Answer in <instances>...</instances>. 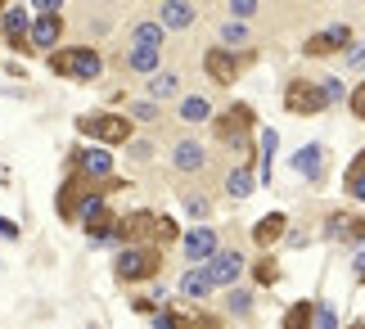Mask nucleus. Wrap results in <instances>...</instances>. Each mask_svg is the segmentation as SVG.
I'll return each instance as SVG.
<instances>
[{"label":"nucleus","mask_w":365,"mask_h":329,"mask_svg":"<svg viewBox=\"0 0 365 329\" xmlns=\"http://www.w3.org/2000/svg\"><path fill=\"white\" fill-rule=\"evenodd\" d=\"M312 316H316V303H293L289 311H284V320H279V329H312Z\"/></svg>","instance_id":"bb28decb"},{"label":"nucleus","mask_w":365,"mask_h":329,"mask_svg":"<svg viewBox=\"0 0 365 329\" xmlns=\"http://www.w3.org/2000/svg\"><path fill=\"white\" fill-rule=\"evenodd\" d=\"M59 32H63V14H46V19H36L32 27H27V46L54 50L59 46Z\"/></svg>","instance_id":"dca6fc26"},{"label":"nucleus","mask_w":365,"mask_h":329,"mask_svg":"<svg viewBox=\"0 0 365 329\" xmlns=\"http://www.w3.org/2000/svg\"><path fill=\"white\" fill-rule=\"evenodd\" d=\"M244 64H248V54H240V50H207L203 54V73L212 77L217 86H235L240 81V73H244Z\"/></svg>","instance_id":"0eeeda50"},{"label":"nucleus","mask_w":365,"mask_h":329,"mask_svg":"<svg viewBox=\"0 0 365 329\" xmlns=\"http://www.w3.org/2000/svg\"><path fill=\"white\" fill-rule=\"evenodd\" d=\"M252 185H257V171H252L248 163H240V167H235L230 176H226V194H230V198H248V194H252Z\"/></svg>","instance_id":"393cba45"},{"label":"nucleus","mask_w":365,"mask_h":329,"mask_svg":"<svg viewBox=\"0 0 365 329\" xmlns=\"http://www.w3.org/2000/svg\"><path fill=\"white\" fill-rule=\"evenodd\" d=\"M226 303H230V311H235V316H248V311H252V293H248V289H240V284H235Z\"/></svg>","instance_id":"72a5a7b5"},{"label":"nucleus","mask_w":365,"mask_h":329,"mask_svg":"<svg viewBox=\"0 0 365 329\" xmlns=\"http://www.w3.org/2000/svg\"><path fill=\"white\" fill-rule=\"evenodd\" d=\"M19 235H23V231H19V221H14V217H0V239H9V244H14Z\"/></svg>","instance_id":"ea45409f"},{"label":"nucleus","mask_w":365,"mask_h":329,"mask_svg":"<svg viewBox=\"0 0 365 329\" xmlns=\"http://www.w3.org/2000/svg\"><path fill=\"white\" fill-rule=\"evenodd\" d=\"M248 46V23H221V50Z\"/></svg>","instance_id":"c85d7f7f"},{"label":"nucleus","mask_w":365,"mask_h":329,"mask_svg":"<svg viewBox=\"0 0 365 329\" xmlns=\"http://www.w3.org/2000/svg\"><path fill=\"white\" fill-rule=\"evenodd\" d=\"M316 329H339V316H334V307L329 303H316Z\"/></svg>","instance_id":"e433bc0d"},{"label":"nucleus","mask_w":365,"mask_h":329,"mask_svg":"<svg viewBox=\"0 0 365 329\" xmlns=\"http://www.w3.org/2000/svg\"><path fill=\"white\" fill-rule=\"evenodd\" d=\"M347 46H356L352 27H347V23H329L325 32H312V36H307L302 54H307V59H325V54H347Z\"/></svg>","instance_id":"423d86ee"},{"label":"nucleus","mask_w":365,"mask_h":329,"mask_svg":"<svg viewBox=\"0 0 365 329\" xmlns=\"http://www.w3.org/2000/svg\"><path fill=\"white\" fill-rule=\"evenodd\" d=\"M252 280H257V284H275V280H279L275 257H262V262H252Z\"/></svg>","instance_id":"2f4dec72"},{"label":"nucleus","mask_w":365,"mask_h":329,"mask_svg":"<svg viewBox=\"0 0 365 329\" xmlns=\"http://www.w3.org/2000/svg\"><path fill=\"white\" fill-rule=\"evenodd\" d=\"M135 311H140V316H153V298H135V303H131Z\"/></svg>","instance_id":"49530a36"},{"label":"nucleus","mask_w":365,"mask_h":329,"mask_svg":"<svg viewBox=\"0 0 365 329\" xmlns=\"http://www.w3.org/2000/svg\"><path fill=\"white\" fill-rule=\"evenodd\" d=\"M284 231H289V217H284V212H266V217L252 226V239H257V248H271V244L284 239Z\"/></svg>","instance_id":"f3484780"},{"label":"nucleus","mask_w":365,"mask_h":329,"mask_svg":"<svg viewBox=\"0 0 365 329\" xmlns=\"http://www.w3.org/2000/svg\"><path fill=\"white\" fill-rule=\"evenodd\" d=\"M180 329H221L212 316H194V320H180Z\"/></svg>","instance_id":"c03bdc74"},{"label":"nucleus","mask_w":365,"mask_h":329,"mask_svg":"<svg viewBox=\"0 0 365 329\" xmlns=\"http://www.w3.org/2000/svg\"><path fill=\"white\" fill-rule=\"evenodd\" d=\"M153 329H180V316H172V311H153Z\"/></svg>","instance_id":"4c0bfd02"},{"label":"nucleus","mask_w":365,"mask_h":329,"mask_svg":"<svg viewBox=\"0 0 365 329\" xmlns=\"http://www.w3.org/2000/svg\"><path fill=\"white\" fill-rule=\"evenodd\" d=\"M50 68L59 77H73V81H100L104 59L95 46H68V50H50Z\"/></svg>","instance_id":"f03ea898"},{"label":"nucleus","mask_w":365,"mask_h":329,"mask_svg":"<svg viewBox=\"0 0 365 329\" xmlns=\"http://www.w3.org/2000/svg\"><path fill=\"white\" fill-rule=\"evenodd\" d=\"M180 122H185V126L212 122V104H207L203 95H185V99H180Z\"/></svg>","instance_id":"b1692460"},{"label":"nucleus","mask_w":365,"mask_h":329,"mask_svg":"<svg viewBox=\"0 0 365 329\" xmlns=\"http://www.w3.org/2000/svg\"><path fill=\"white\" fill-rule=\"evenodd\" d=\"M226 14H230V23H248L252 14H257V0H230Z\"/></svg>","instance_id":"473e14b6"},{"label":"nucleus","mask_w":365,"mask_h":329,"mask_svg":"<svg viewBox=\"0 0 365 329\" xmlns=\"http://www.w3.org/2000/svg\"><path fill=\"white\" fill-rule=\"evenodd\" d=\"M126 118H135V122H158V104H149V99H135Z\"/></svg>","instance_id":"f704fd0d"},{"label":"nucleus","mask_w":365,"mask_h":329,"mask_svg":"<svg viewBox=\"0 0 365 329\" xmlns=\"http://www.w3.org/2000/svg\"><path fill=\"white\" fill-rule=\"evenodd\" d=\"M163 266V248L158 244H126L118 257H113V275L122 284H140V280H153Z\"/></svg>","instance_id":"f257e3e1"},{"label":"nucleus","mask_w":365,"mask_h":329,"mask_svg":"<svg viewBox=\"0 0 365 329\" xmlns=\"http://www.w3.org/2000/svg\"><path fill=\"white\" fill-rule=\"evenodd\" d=\"M352 118H365V86H352Z\"/></svg>","instance_id":"79ce46f5"},{"label":"nucleus","mask_w":365,"mask_h":329,"mask_svg":"<svg viewBox=\"0 0 365 329\" xmlns=\"http://www.w3.org/2000/svg\"><path fill=\"white\" fill-rule=\"evenodd\" d=\"M180 293H185L190 303H203V298H212V280L203 275V266H190L185 275H180Z\"/></svg>","instance_id":"4be33fe9"},{"label":"nucleus","mask_w":365,"mask_h":329,"mask_svg":"<svg viewBox=\"0 0 365 329\" xmlns=\"http://www.w3.org/2000/svg\"><path fill=\"white\" fill-rule=\"evenodd\" d=\"M86 235H91V244H118V217L108 212V203L95 217H86Z\"/></svg>","instance_id":"a211bd4d"},{"label":"nucleus","mask_w":365,"mask_h":329,"mask_svg":"<svg viewBox=\"0 0 365 329\" xmlns=\"http://www.w3.org/2000/svg\"><path fill=\"white\" fill-rule=\"evenodd\" d=\"M131 46H140V50H158V54H163L167 32H163L158 23H135V27H131Z\"/></svg>","instance_id":"5701e85b"},{"label":"nucleus","mask_w":365,"mask_h":329,"mask_svg":"<svg viewBox=\"0 0 365 329\" xmlns=\"http://www.w3.org/2000/svg\"><path fill=\"white\" fill-rule=\"evenodd\" d=\"M347 194L365 198V153H356V158L347 163Z\"/></svg>","instance_id":"cd10ccee"},{"label":"nucleus","mask_w":365,"mask_h":329,"mask_svg":"<svg viewBox=\"0 0 365 329\" xmlns=\"http://www.w3.org/2000/svg\"><path fill=\"white\" fill-rule=\"evenodd\" d=\"M153 239H158V244H172V239H180V226H176L172 217H158V231H153Z\"/></svg>","instance_id":"c9c22d12"},{"label":"nucleus","mask_w":365,"mask_h":329,"mask_svg":"<svg viewBox=\"0 0 365 329\" xmlns=\"http://www.w3.org/2000/svg\"><path fill=\"white\" fill-rule=\"evenodd\" d=\"M122 64L131 68V73H145V77H153V73L163 68V54H158V50H140V46H126Z\"/></svg>","instance_id":"aec40b11"},{"label":"nucleus","mask_w":365,"mask_h":329,"mask_svg":"<svg viewBox=\"0 0 365 329\" xmlns=\"http://www.w3.org/2000/svg\"><path fill=\"white\" fill-rule=\"evenodd\" d=\"M325 235H329V239H361V217L334 212V217L325 221Z\"/></svg>","instance_id":"a878e982"},{"label":"nucleus","mask_w":365,"mask_h":329,"mask_svg":"<svg viewBox=\"0 0 365 329\" xmlns=\"http://www.w3.org/2000/svg\"><path fill=\"white\" fill-rule=\"evenodd\" d=\"M293 167H298V176L320 181V171H325V153H320V145H302L298 153H293Z\"/></svg>","instance_id":"412c9836"},{"label":"nucleus","mask_w":365,"mask_h":329,"mask_svg":"<svg viewBox=\"0 0 365 329\" xmlns=\"http://www.w3.org/2000/svg\"><path fill=\"white\" fill-rule=\"evenodd\" d=\"M172 167L180 171V176H194V171H203L207 167V149H203V140H176L172 145Z\"/></svg>","instance_id":"f8f14e48"},{"label":"nucleus","mask_w":365,"mask_h":329,"mask_svg":"<svg viewBox=\"0 0 365 329\" xmlns=\"http://www.w3.org/2000/svg\"><path fill=\"white\" fill-rule=\"evenodd\" d=\"M185 208H190V217H199V221H207V203H203L199 194H190V198H185Z\"/></svg>","instance_id":"a19ab883"},{"label":"nucleus","mask_w":365,"mask_h":329,"mask_svg":"<svg viewBox=\"0 0 365 329\" xmlns=\"http://www.w3.org/2000/svg\"><path fill=\"white\" fill-rule=\"evenodd\" d=\"M77 131L91 136L100 149H108V145H126L131 131H135V122L122 118V113H86V118H77Z\"/></svg>","instance_id":"7ed1b4c3"},{"label":"nucleus","mask_w":365,"mask_h":329,"mask_svg":"<svg viewBox=\"0 0 365 329\" xmlns=\"http://www.w3.org/2000/svg\"><path fill=\"white\" fill-rule=\"evenodd\" d=\"M244 270H248V262H244L240 248H217V257L203 262V275L212 280V289H235Z\"/></svg>","instance_id":"39448f33"},{"label":"nucleus","mask_w":365,"mask_h":329,"mask_svg":"<svg viewBox=\"0 0 365 329\" xmlns=\"http://www.w3.org/2000/svg\"><path fill=\"white\" fill-rule=\"evenodd\" d=\"M131 158L149 163V158H153V145H149V140H131Z\"/></svg>","instance_id":"58836bf2"},{"label":"nucleus","mask_w":365,"mask_h":329,"mask_svg":"<svg viewBox=\"0 0 365 329\" xmlns=\"http://www.w3.org/2000/svg\"><path fill=\"white\" fill-rule=\"evenodd\" d=\"M275 145H279V136L266 126L262 131V181H271V158H275Z\"/></svg>","instance_id":"c756f323"},{"label":"nucleus","mask_w":365,"mask_h":329,"mask_svg":"<svg viewBox=\"0 0 365 329\" xmlns=\"http://www.w3.org/2000/svg\"><path fill=\"white\" fill-rule=\"evenodd\" d=\"M176 91H180V77L172 73V68H158V73L149 77V86H145V95H149V104H163V99H176Z\"/></svg>","instance_id":"6ab92c4d"},{"label":"nucleus","mask_w":365,"mask_h":329,"mask_svg":"<svg viewBox=\"0 0 365 329\" xmlns=\"http://www.w3.org/2000/svg\"><path fill=\"white\" fill-rule=\"evenodd\" d=\"M284 108H289V113H298V118H312V113L329 108V104H325V95H320V86H316V81L293 77V81L284 86Z\"/></svg>","instance_id":"6e6552de"},{"label":"nucleus","mask_w":365,"mask_h":329,"mask_svg":"<svg viewBox=\"0 0 365 329\" xmlns=\"http://www.w3.org/2000/svg\"><path fill=\"white\" fill-rule=\"evenodd\" d=\"M180 248H185L190 266H203L207 257H217L221 239H217V231H207V226H194V231H180Z\"/></svg>","instance_id":"9b49d317"},{"label":"nucleus","mask_w":365,"mask_h":329,"mask_svg":"<svg viewBox=\"0 0 365 329\" xmlns=\"http://www.w3.org/2000/svg\"><path fill=\"white\" fill-rule=\"evenodd\" d=\"M95 190V185L86 176H77V171H68L63 185H59V194H54V208H59V217L63 221H77V208H81V198H86Z\"/></svg>","instance_id":"9d476101"},{"label":"nucleus","mask_w":365,"mask_h":329,"mask_svg":"<svg viewBox=\"0 0 365 329\" xmlns=\"http://www.w3.org/2000/svg\"><path fill=\"white\" fill-rule=\"evenodd\" d=\"M36 19H46V14H63V5H59V0H36Z\"/></svg>","instance_id":"37998d69"},{"label":"nucleus","mask_w":365,"mask_h":329,"mask_svg":"<svg viewBox=\"0 0 365 329\" xmlns=\"http://www.w3.org/2000/svg\"><path fill=\"white\" fill-rule=\"evenodd\" d=\"M73 171L77 176H86L91 185L95 181H113V153L91 145V149H73Z\"/></svg>","instance_id":"1a4fd4ad"},{"label":"nucleus","mask_w":365,"mask_h":329,"mask_svg":"<svg viewBox=\"0 0 365 329\" xmlns=\"http://www.w3.org/2000/svg\"><path fill=\"white\" fill-rule=\"evenodd\" d=\"M158 231V212H131V217H118V244H140L145 235Z\"/></svg>","instance_id":"4468645a"},{"label":"nucleus","mask_w":365,"mask_h":329,"mask_svg":"<svg viewBox=\"0 0 365 329\" xmlns=\"http://www.w3.org/2000/svg\"><path fill=\"white\" fill-rule=\"evenodd\" d=\"M199 19V5H190V0H163L158 5V27L163 32H180V27H190Z\"/></svg>","instance_id":"2eb2a0df"},{"label":"nucleus","mask_w":365,"mask_h":329,"mask_svg":"<svg viewBox=\"0 0 365 329\" xmlns=\"http://www.w3.org/2000/svg\"><path fill=\"white\" fill-rule=\"evenodd\" d=\"M347 64H352L356 73H361V64H365V54H361V46H347Z\"/></svg>","instance_id":"a18cd8bd"},{"label":"nucleus","mask_w":365,"mask_h":329,"mask_svg":"<svg viewBox=\"0 0 365 329\" xmlns=\"http://www.w3.org/2000/svg\"><path fill=\"white\" fill-rule=\"evenodd\" d=\"M252 108L248 104H230L226 113H212V136L221 140V145H244V140L252 136Z\"/></svg>","instance_id":"20e7f679"},{"label":"nucleus","mask_w":365,"mask_h":329,"mask_svg":"<svg viewBox=\"0 0 365 329\" xmlns=\"http://www.w3.org/2000/svg\"><path fill=\"white\" fill-rule=\"evenodd\" d=\"M27 27H32V19H27L23 5H9L0 14V36L9 41V50H27Z\"/></svg>","instance_id":"ddd939ff"},{"label":"nucleus","mask_w":365,"mask_h":329,"mask_svg":"<svg viewBox=\"0 0 365 329\" xmlns=\"http://www.w3.org/2000/svg\"><path fill=\"white\" fill-rule=\"evenodd\" d=\"M316 86H320V95H325V104H343V99H347V86L339 77H325V81H316Z\"/></svg>","instance_id":"7c9ffc66"}]
</instances>
